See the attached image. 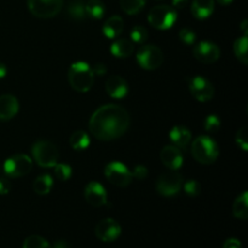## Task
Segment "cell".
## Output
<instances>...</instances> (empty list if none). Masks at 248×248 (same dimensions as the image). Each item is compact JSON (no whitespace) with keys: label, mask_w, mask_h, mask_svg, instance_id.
Masks as SVG:
<instances>
[{"label":"cell","mask_w":248,"mask_h":248,"mask_svg":"<svg viewBox=\"0 0 248 248\" xmlns=\"http://www.w3.org/2000/svg\"><path fill=\"white\" fill-rule=\"evenodd\" d=\"M189 90L194 98L199 102H208L215 96V87L212 82L200 75L189 79Z\"/></svg>","instance_id":"obj_11"},{"label":"cell","mask_w":248,"mask_h":248,"mask_svg":"<svg viewBox=\"0 0 248 248\" xmlns=\"http://www.w3.org/2000/svg\"><path fill=\"white\" fill-rule=\"evenodd\" d=\"M135 51L133 43L128 39H118L110 46V52L116 58H127Z\"/></svg>","instance_id":"obj_21"},{"label":"cell","mask_w":248,"mask_h":248,"mask_svg":"<svg viewBox=\"0 0 248 248\" xmlns=\"http://www.w3.org/2000/svg\"><path fill=\"white\" fill-rule=\"evenodd\" d=\"M51 248H69V245H68V242L64 241V240H58V241H56L55 244H53V246Z\"/></svg>","instance_id":"obj_41"},{"label":"cell","mask_w":248,"mask_h":248,"mask_svg":"<svg viewBox=\"0 0 248 248\" xmlns=\"http://www.w3.org/2000/svg\"><path fill=\"white\" fill-rule=\"evenodd\" d=\"M85 10H86V16L94 19H101L106 12V6L101 0H87L85 2Z\"/></svg>","instance_id":"obj_25"},{"label":"cell","mask_w":248,"mask_h":248,"mask_svg":"<svg viewBox=\"0 0 248 248\" xmlns=\"http://www.w3.org/2000/svg\"><path fill=\"white\" fill-rule=\"evenodd\" d=\"M170 140L179 149H186L191 140V131L184 126H174L170 131Z\"/></svg>","instance_id":"obj_18"},{"label":"cell","mask_w":248,"mask_h":248,"mask_svg":"<svg viewBox=\"0 0 248 248\" xmlns=\"http://www.w3.org/2000/svg\"><path fill=\"white\" fill-rule=\"evenodd\" d=\"M33 167V160L26 154H16L4 162V171L11 178H18L28 174Z\"/></svg>","instance_id":"obj_9"},{"label":"cell","mask_w":248,"mask_h":248,"mask_svg":"<svg viewBox=\"0 0 248 248\" xmlns=\"http://www.w3.org/2000/svg\"><path fill=\"white\" fill-rule=\"evenodd\" d=\"M55 169V176L58 181L65 182L72 177V167L67 164H56L53 166Z\"/></svg>","instance_id":"obj_30"},{"label":"cell","mask_w":248,"mask_h":248,"mask_svg":"<svg viewBox=\"0 0 248 248\" xmlns=\"http://www.w3.org/2000/svg\"><path fill=\"white\" fill-rule=\"evenodd\" d=\"M217 2H219L220 5H223V6H227V5L232 4V0H217Z\"/></svg>","instance_id":"obj_44"},{"label":"cell","mask_w":248,"mask_h":248,"mask_svg":"<svg viewBox=\"0 0 248 248\" xmlns=\"http://www.w3.org/2000/svg\"><path fill=\"white\" fill-rule=\"evenodd\" d=\"M145 0H120V6L127 15H137L142 11Z\"/></svg>","instance_id":"obj_28"},{"label":"cell","mask_w":248,"mask_h":248,"mask_svg":"<svg viewBox=\"0 0 248 248\" xmlns=\"http://www.w3.org/2000/svg\"><path fill=\"white\" fill-rule=\"evenodd\" d=\"M104 174L106 178L110 182L113 186L119 188L128 186L132 182V173L130 170L124 164L119 161H111L104 167Z\"/></svg>","instance_id":"obj_7"},{"label":"cell","mask_w":248,"mask_h":248,"mask_svg":"<svg viewBox=\"0 0 248 248\" xmlns=\"http://www.w3.org/2000/svg\"><path fill=\"white\" fill-rule=\"evenodd\" d=\"M90 136L85 131H75L69 138L70 147L75 150H85L90 145Z\"/></svg>","instance_id":"obj_26"},{"label":"cell","mask_w":248,"mask_h":248,"mask_svg":"<svg viewBox=\"0 0 248 248\" xmlns=\"http://www.w3.org/2000/svg\"><path fill=\"white\" fill-rule=\"evenodd\" d=\"M84 195L87 203H90L93 207H102L108 201L106 188L102 184H99L98 182H90L85 186Z\"/></svg>","instance_id":"obj_14"},{"label":"cell","mask_w":248,"mask_h":248,"mask_svg":"<svg viewBox=\"0 0 248 248\" xmlns=\"http://www.w3.org/2000/svg\"><path fill=\"white\" fill-rule=\"evenodd\" d=\"M130 114L118 104L102 106L92 114L89 123L90 133L99 140H114L120 138L130 127Z\"/></svg>","instance_id":"obj_1"},{"label":"cell","mask_w":248,"mask_h":248,"mask_svg":"<svg viewBox=\"0 0 248 248\" xmlns=\"http://www.w3.org/2000/svg\"><path fill=\"white\" fill-rule=\"evenodd\" d=\"M236 143L244 152H247L248 149V133L246 126H242L236 133Z\"/></svg>","instance_id":"obj_35"},{"label":"cell","mask_w":248,"mask_h":248,"mask_svg":"<svg viewBox=\"0 0 248 248\" xmlns=\"http://www.w3.org/2000/svg\"><path fill=\"white\" fill-rule=\"evenodd\" d=\"M23 248H51V246L44 237L39 235H31L24 240Z\"/></svg>","instance_id":"obj_29"},{"label":"cell","mask_w":248,"mask_h":248,"mask_svg":"<svg viewBox=\"0 0 248 248\" xmlns=\"http://www.w3.org/2000/svg\"><path fill=\"white\" fill-rule=\"evenodd\" d=\"M148 39V31L142 26H136L131 31V41L135 44H144Z\"/></svg>","instance_id":"obj_31"},{"label":"cell","mask_w":248,"mask_h":248,"mask_svg":"<svg viewBox=\"0 0 248 248\" xmlns=\"http://www.w3.org/2000/svg\"><path fill=\"white\" fill-rule=\"evenodd\" d=\"M223 248H241V242L237 239H228Z\"/></svg>","instance_id":"obj_39"},{"label":"cell","mask_w":248,"mask_h":248,"mask_svg":"<svg viewBox=\"0 0 248 248\" xmlns=\"http://www.w3.org/2000/svg\"><path fill=\"white\" fill-rule=\"evenodd\" d=\"M18 99L12 94L0 96V120L7 121L18 113Z\"/></svg>","instance_id":"obj_17"},{"label":"cell","mask_w":248,"mask_h":248,"mask_svg":"<svg viewBox=\"0 0 248 248\" xmlns=\"http://www.w3.org/2000/svg\"><path fill=\"white\" fill-rule=\"evenodd\" d=\"M68 15L73 19L81 21L86 17V10H85V4L81 0H73L68 6Z\"/></svg>","instance_id":"obj_27"},{"label":"cell","mask_w":248,"mask_h":248,"mask_svg":"<svg viewBox=\"0 0 248 248\" xmlns=\"http://www.w3.org/2000/svg\"><path fill=\"white\" fill-rule=\"evenodd\" d=\"M92 72L97 77H103V75L107 74L108 69H107V65L104 63H96L93 65V68H92Z\"/></svg>","instance_id":"obj_37"},{"label":"cell","mask_w":248,"mask_h":248,"mask_svg":"<svg viewBox=\"0 0 248 248\" xmlns=\"http://www.w3.org/2000/svg\"><path fill=\"white\" fill-rule=\"evenodd\" d=\"M6 74H7L6 65H5L4 63H0V79H2V78L6 77Z\"/></svg>","instance_id":"obj_42"},{"label":"cell","mask_w":248,"mask_h":248,"mask_svg":"<svg viewBox=\"0 0 248 248\" xmlns=\"http://www.w3.org/2000/svg\"><path fill=\"white\" fill-rule=\"evenodd\" d=\"M94 232H96V236L98 237L101 241L113 242L120 236L121 227L115 219L107 218V219L101 220V222L97 224Z\"/></svg>","instance_id":"obj_13"},{"label":"cell","mask_w":248,"mask_h":248,"mask_svg":"<svg viewBox=\"0 0 248 248\" xmlns=\"http://www.w3.org/2000/svg\"><path fill=\"white\" fill-rule=\"evenodd\" d=\"M28 9L38 18H51L62 10L63 0H28Z\"/></svg>","instance_id":"obj_10"},{"label":"cell","mask_w":248,"mask_h":248,"mask_svg":"<svg viewBox=\"0 0 248 248\" xmlns=\"http://www.w3.org/2000/svg\"><path fill=\"white\" fill-rule=\"evenodd\" d=\"M160 159L162 164L172 171H177L183 166V154L176 145H166L162 148L160 153Z\"/></svg>","instance_id":"obj_15"},{"label":"cell","mask_w":248,"mask_h":248,"mask_svg":"<svg viewBox=\"0 0 248 248\" xmlns=\"http://www.w3.org/2000/svg\"><path fill=\"white\" fill-rule=\"evenodd\" d=\"M191 154L200 164L210 165L219 156V148L216 140L208 136H199L191 143Z\"/></svg>","instance_id":"obj_3"},{"label":"cell","mask_w":248,"mask_h":248,"mask_svg":"<svg viewBox=\"0 0 248 248\" xmlns=\"http://www.w3.org/2000/svg\"><path fill=\"white\" fill-rule=\"evenodd\" d=\"M124 29V21L120 16H111L104 22L103 24V31L104 35L108 39H116Z\"/></svg>","instance_id":"obj_20"},{"label":"cell","mask_w":248,"mask_h":248,"mask_svg":"<svg viewBox=\"0 0 248 248\" xmlns=\"http://www.w3.org/2000/svg\"><path fill=\"white\" fill-rule=\"evenodd\" d=\"M215 11V0H193L191 14L198 19H206Z\"/></svg>","instance_id":"obj_19"},{"label":"cell","mask_w":248,"mask_h":248,"mask_svg":"<svg viewBox=\"0 0 248 248\" xmlns=\"http://www.w3.org/2000/svg\"><path fill=\"white\" fill-rule=\"evenodd\" d=\"M189 0H172V5L173 9H184L188 5Z\"/></svg>","instance_id":"obj_40"},{"label":"cell","mask_w":248,"mask_h":248,"mask_svg":"<svg viewBox=\"0 0 248 248\" xmlns=\"http://www.w3.org/2000/svg\"><path fill=\"white\" fill-rule=\"evenodd\" d=\"M232 213L236 218L241 220H246L248 218V194L244 191L241 195H239L235 200L232 206Z\"/></svg>","instance_id":"obj_22"},{"label":"cell","mask_w":248,"mask_h":248,"mask_svg":"<svg viewBox=\"0 0 248 248\" xmlns=\"http://www.w3.org/2000/svg\"><path fill=\"white\" fill-rule=\"evenodd\" d=\"M194 57L201 63L205 64H212V63L217 62L220 57V50L215 43L212 41L203 40L196 44L195 47L193 50Z\"/></svg>","instance_id":"obj_12"},{"label":"cell","mask_w":248,"mask_h":248,"mask_svg":"<svg viewBox=\"0 0 248 248\" xmlns=\"http://www.w3.org/2000/svg\"><path fill=\"white\" fill-rule=\"evenodd\" d=\"M31 155L39 166L46 167V169L55 166L60 157L58 148L52 142L45 140L34 143L31 147Z\"/></svg>","instance_id":"obj_4"},{"label":"cell","mask_w":248,"mask_h":248,"mask_svg":"<svg viewBox=\"0 0 248 248\" xmlns=\"http://www.w3.org/2000/svg\"><path fill=\"white\" fill-rule=\"evenodd\" d=\"M182 186H183V177L181 173L172 170L159 176L156 181L157 193L164 196L176 195L181 191Z\"/></svg>","instance_id":"obj_8"},{"label":"cell","mask_w":248,"mask_h":248,"mask_svg":"<svg viewBox=\"0 0 248 248\" xmlns=\"http://www.w3.org/2000/svg\"><path fill=\"white\" fill-rule=\"evenodd\" d=\"M179 39H181L186 45H194V43H195L196 40V34L194 33L193 29L186 28H186L181 29V31H179Z\"/></svg>","instance_id":"obj_34"},{"label":"cell","mask_w":248,"mask_h":248,"mask_svg":"<svg viewBox=\"0 0 248 248\" xmlns=\"http://www.w3.org/2000/svg\"><path fill=\"white\" fill-rule=\"evenodd\" d=\"M11 190V183L7 179L0 178V195H6Z\"/></svg>","instance_id":"obj_38"},{"label":"cell","mask_w":248,"mask_h":248,"mask_svg":"<svg viewBox=\"0 0 248 248\" xmlns=\"http://www.w3.org/2000/svg\"><path fill=\"white\" fill-rule=\"evenodd\" d=\"M137 63L145 70H155L164 63V53L155 45H143L138 50Z\"/></svg>","instance_id":"obj_6"},{"label":"cell","mask_w":248,"mask_h":248,"mask_svg":"<svg viewBox=\"0 0 248 248\" xmlns=\"http://www.w3.org/2000/svg\"><path fill=\"white\" fill-rule=\"evenodd\" d=\"M69 84L75 91L87 92L91 90L94 82V74L92 68L86 62H75L70 65L68 72Z\"/></svg>","instance_id":"obj_2"},{"label":"cell","mask_w":248,"mask_h":248,"mask_svg":"<svg viewBox=\"0 0 248 248\" xmlns=\"http://www.w3.org/2000/svg\"><path fill=\"white\" fill-rule=\"evenodd\" d=\"M241 29H242V31H244V35H247V33H248V22H247V19H245V21L242 22Z\"/></svg>","instance_id":"obj_43"},{"label":"cell","mask_w":248,"mask_h":248,"mask_svg":"<svg viewBox=\"0 0 248 248\" xmlns=\"http://www.w3.org/2000/svg\"><path fill=\"white\" fill-rule=\"evenodd\" d=\"M53 186V179L50 174H41L34 182V191H35L38 195H47L51 191Z\"/></svg>","instance_id":"obj_23"},{"label":"cell","mask_w":248,"mask_h":248,"mask_svg":"<svg viewBox=\"0 0 248 248\" xmlns=\"http://www.w3.org/2000/svg\"><path fill=\"white\" fill-rule=\"evenodd\" d=\"M106 90L110 97L115 99L125 98L128 93V85L124 78L113 75L106 81Z\"/></svg>","instance_id":"obj_16"},{"label":"cell","mask_w":248,"mask_h":248,"mask_svg":"<svg viewBox=\"0 0 248 248\" xmlns=\"http://www.w3.org/2000/svg\"><path fill=\"white\" fill-rule=\"evenodd\" d=\"M177 21V11L169 5H157L150 10L148 15V22L155 29L166 31L173 27Z\"/></svg>","instance_id":"obj_5"},{"label":"cell","mask_w":248,"mask_h":248,"mask_svg":"<svg viewBox=\"0 0 248 248\" xmlns=\"http://www.w3.org/2000/svg\"><path fill=\"white\" fill-rule=\"evenodd\" d=\"M182 188L184 189L186 194L188 196H191V198H195V196L200 195L201 193V186L198 181L195 179H188L186 183H183V186Z\"/></svg>","instance_id":"obj_32"},{"label":"cell","mask_w":248,"mask_h":248,"mask_svg":"<svg viewBox=\"0 0 248 248\" xmlns=\"http://www.w3.org/2000/svg\"><path fill=\"white\" fill-rule=\"evenodd\" d=\"M234 52L237 60L242 63V64H248V39L247 35L240 36L239 39L235 40L234 44Z\"/></svg>","instance_id":"obj_24"},{"label":"cell","mask_w":248,"mask_h":248,"mask_svg":"<svg viewBox=\"0 0 248 248\" xmlns=\"http://www.w3.org/2000/svg\"><path fill=\"white\" fill-rule=\"evenodd\" d=\"M203 127L207 132L213 133L217 132L220 128V119L217 115H208L205 119V123H203Z\"/></svg>","instance_id":"obj_33"},{"label":"cell","mask_w":248,"mask_h":248,"mask_svg":"<svg viewBox=\"0 0 248 248\" xmlns=\"http://www.w3.org/2000/svg\"><path fill=\"white\" fill-rule=\"evenodd\" d=\"M131 173H132V177H135L136 179L143 181V179L147 178L148 169L145 166H143V165H138V166H136L135 169H133V171L131 172Z\"/></svg>","instance_id":"obj_36"}]
</instances>
